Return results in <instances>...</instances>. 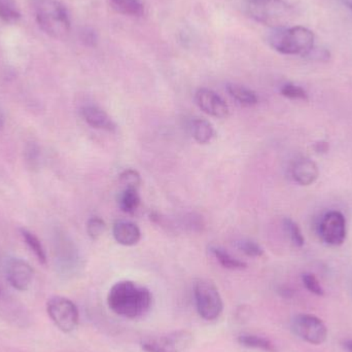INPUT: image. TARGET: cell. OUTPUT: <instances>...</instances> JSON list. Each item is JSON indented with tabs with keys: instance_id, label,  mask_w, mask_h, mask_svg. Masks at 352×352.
<instances>
[{
	"instance_id": "obj_24",
	"label": "cell",
	"mask_w": 352,
	"mask_h": 352,
	"mask_svg": "<svg viewBox=\"0 0 352 352\" xmlns=\"http://www.w3.org/2000/svg\"><path fill=\"white\" fill-rule=\"evenodd\" d=\"M283 228H285V233L287 234L294 245L297 246V248H302L304 245L305 239H304L303 234H302L299 226L293 219L285 217L283 219Z\"/></svg>"
},
{
	"instance_id": "obj_32",
	"label": "cell",
	"mask_w": 352,
	"mask_h": 352,
	"mask_svg": "<svg viewBox=\"0 0 352 352\" xmlns=\"http://www.w3.org/2000/svg\"><path fill=\"white\" fill-rule=\"evenodd\" d=\"M80 38H82V43L89 47H94L97 43V35L95 31L92 29L86 28L80 33Z\"/></svg>"
},
{
	"instance_id": "obj_21",
	"label": "cell",
	"mask_w": 352,
	"mask_h": 352,
	"mask_svg": "<svg viewBox=\"0 0 352 352\" xmlns=\"http://www.w3.org/2000/svg\"><path fill=\"white\" fill-rule=\"evenodd\" d=\"M210 252L223 268L229 269V270H244L248 268L246 263L234 258L223 248L212 246L210 248Z\"/></svg>"
},
{
	"instance_id": "obj_29",
	"label": "cell",
	"mask_w": 352,
	"mask_h": 352,
	"mask_svg": "<svg viewBox=\"0 0 352 352\" xmlns=\"http://www.w3.org/2000/svg\"><path fill=\"white\" fill-rule=\"evenodd\" d=\"M237 248L250 258H260L264 254V250L256 242L243 239L237 242Z\"/></svg>"
},
{
	"instance_id": "obj_12",
	"label": "cell",
	"mask_w": 352,
	"mask_h": 352,
	"mask_svg": "<svg viewBox=\"0 0 352 352\" xmlns=\"http://www.w3.org/2000/svg\"><path fill=\"white\" fill-rule=\"evenodd\" d=\"M195 102L203 113L210 117L223 119L230 115L229 105L210 89H199L195 94Z\"/></svg>"
},
{
	"instance_id": "obj_9",
	"label": "cell",
	"mask_w": 352,
	"mask_h": 352,
	"mask_svg": "<svg viewBox=\"0 0 352 352\" xmlns=\"http://www.w3.org/2000/svg\"><path fill=\"white\" fill-rule=\"evenodd\" d=\"M346 219L340 211H329L320 219L318 235L327 245H342L346 239Z\"/></svg>"
},
{
	"instance_id": "obj_36",
	"label": "cell",
	"mask_w": 352,
	"mask_h": 352,
	"mask_svg": "<svg viewBox=\"0 0 352 352\" xmlns=\"http://www.w3.org/2000/svg\"><path fill=\"white\" fill-rule=\"evenodd\" d=\"M344 4L345 6L349 8V10H352V0H341Z\"/></svg>"
},
{
	"instance_id": "obj_17",
	"label": "cell",
	"mask_w": 352,
	"mask_h": 352,
	"mask_svg": "<svg viewBox=\"0 0 352 352\" xmlns=\"http://www.w3.org/2000/svg\"><path fill=\"white\" fill-rule=\"evenodd\" d=\"M227 91L232 98L235 99L238 103L244 107H254L258 104V98L256 93L241 85L228 84Z\"/></svg>"
},
{
	"instance_id": "obj_23",
	"label": "cell",
	"mask_w": 352,
	"mask_h": 352,
	"mask_svg": "<svg viewBox=\"0 0 352 352\" xmlns=\"http://www.w3.org/2000/svg\"><path fill=\"white\" fill-rule=\"evenodd\" d=\"M0 19L8 24H16L20 21V12L12 0H0Z\"/></svg>"
},
{
	"instance_id": "obj_10",
	"label": "cell",
	"mask_w": 352,
	"mask_h": 352,
	"mask_svg": "<svg viewBox=\"0 0 352 352\" xmlns=\"http://www.w3.org/2000/svg\"><path fill=\"white\" fill-rule=\"evenodd\" d=\"M54 252L58 268L63 273L76 270L78 264V252L74 242L62 232H57L54 238Z\"/></svg>"
},
{
	"instance_id": "obj_28",
	"label": "cell",
	"mask_w": 352,
	"mask_h": 352,
	"mask_svg": "<svg viewBox=\"0 0 352 352\" xmlns=\"http://www.w3.org/2000/svg\"><path fill=\"white\" fill-rule=\"evenodd\" d=\"M120 184L124 188H140L142 184V176L134 169H126L120 175Z\"/></svg>"
},
{
	"instance_id": "obj_11",
	"label": "cell",
	"mask_w": 352,
	"mask_h": 352,
	"mask_svg": "<svg viewBox=\"0 0 352 352\" xmlns=\"http://www.w3.org/2000/svg\"><path fill=\"white\" fill-rule=\"evenodd\" d=\"M6 276L8 283L16 291H27L33 280L32 267L26 261L19 258H10L6 261Z\"/></svg>"
},
{
	"instance_id": "obj_35",
	"label": "cell",
	"mask_w": 352,
	"mask_h": 352,
	"mask_svg": "<svg viewBox=\"0 0 352 352\" xmlns=\"http://www.w3.org/2000/svg\"><path fill=\"white\" fill-rule=\"evenodd\" d=\"M344 347L347 351L352 352V340H346L344 342Z\"/></svg>"
},
{
	"instance_id": "obj_15",
	"label": "cell",
	"mask_w": 352,
	"mask_h": 352,
	"mask_svg": "<svg viewBox=\"0 0 352 352\" xmlns=\"http://www.w3.org/2000/svg\"><path fill=\"white\" fill-rule=\"evenodd\" d=\"M113 235L118 243L124 246L136 245L142 239V232L135 223L127 221H116Z\"/></svg>"
},
{
	"instance_id": "obj_34",
	"label": "cell",
	"mask_w": 352,
	"mask_h": 352,
	"mask_svg": "<svg viewBox=\"0 0 352 352\" xmlns=\"http://www.w3.org/2000/svg\"><path fill=\"white\" fill-rule=\"evenodd\" d=\"M4 125H6V117H4L3 111H2L1 107H0V131L3 130Z\"/></svg>"
},
{
	"instance_id": "obj_7",
	"label": "cell",
	"mask_w": 352,
	"mask_h": 352,
	"mask_svg": "<svg viewBox=\"0 0 352 352\" xmlns=\"http://www.w3.org/2000/svg\"><path fill=\"white\" fill-rule=\"evenodd\" d=\"M47 311L56 327L63 333H72L78 328L80 314L78 307L67 298H51L47 303Z\"/></svg>"
},
{
	"instance_id": "obj_20",
	"label": "cell",
	"mask_w": 352,
	"mask_h": 352,
	"mask_svg": "<svg viewBox=\"0 0 352 352\" xmlns=\"http://www.w3.org/2000/svg\"><path fill=\"white\" fill-rule=\"evenodd\" d=\"M119 206L126 213H133L140 205V196L138 188H124L119 196Z\"/></svg>"
},
{
	"instance_id": "obj_4",
	"label": "cell",
	"mask_w": 352,
	"mask_h": 352,
	"mask_svg": "<svg viewBox=\"0 0 352 352\" xmlns=\"http://www.w3.org/2000/svg\"><path fill=\"white\" fill-rule=\"evenodd\" d=\"M245 10L250 18L272 28L287 27L294 14L285 0H248Z\"/></svg>"
},
{
	"instance_id": "obj_37",
	"label": "cell",
	"mask_w": 352,
	"mask_h": 352,
	"mask_svg": "<svg viewBox=\"0 0 352 352\" xmlns=\"http://www.w3.org/2000/svg\"><path fill=\"white\" fill-rule=\"evenodd\" d=\"M2 298V291L1 289H0V299Z\"/></svg>"
},
{
	"instance_id": "obj_2",
	"label": "cell",
	"mask_w": 352,
	"mask_h": 352,
	"mask_svg": "<svg viewBox=\"0 0 352 352\" xmlns=\"http://www.w3.org/2000/svg\"><path fill=\"white\" fill-rule=\"evenodd\" d=\"M314 33L303 26L273 28L268 35L269 45L275 51L285 55H300L304 58L314 49Z\"/></svg>"
},
{
	"instance_id": "obj_14",
	"label": "cell",
	"mask_w": 352,
	"mask_h": 352,
	"mask_svg": "<svg viewBox=\"0 0 352 352\" xmlns=\"http://www.w3.org/2000/svg\"><path fill=\"white\" fill-rule=\"evenodd\" d=\"M82 119L89 126L95 129L105 130V131L113 132L117 130V125L111 118L102 109L93 105L82 107Z\"/></svg>"
},
{
	"instance_id": "obj_18",
	"label": "cell",
	"mask_w": 352,
	"mask_h": 352,
	"mask_svg": "<svg viewBox=\"0 0 352 352\" xmlns=\"http://www.w3.org/2000/svg\"><path fill=\"white\" fill-rule=\"evenodd\" d=\"M111 8L119 14L130 16H142L144 6L140 0H109Z\"/></svg>"
},
{
	"instance_id": "obj_25",
	"label": "cell",
	"mask_w": 352,
	"mask_h": 352,
	"mask_svg": "<svg viewBox=\"0 0 352 352\" xmlns=\"http://www.w3.org/2000/svg\"><path fill=\"white\" fill-rule=\"evenodd\" d=\"M25 162L29 168L35 170L41 166V151L38 144L35 142H29L27 144L24 151Z\"/></svg>"
},
{
	"instance_id": "obj_30",
	"label": "cell",
	"mask_w": 352,
	"mask_h": 352,
	"mask_svg": "<svg viewBox=\"0 0 352 352\" xmlns=\"http://www.w3.org/2000/svg\"><path fill=\"white\" fill-rule=\"evenodd\" d=\"M302 281H303L304 287L316 296H324V291L320 283H318V278L311 273H304L302 275Z\"/></svg>"
},
{
	"instance_id": "obj_33",
	"label": "cell",
	"mask_w": 352,
	"mask_h": 352,
	"mask_svg": "<svg viewBox=\"0 0 352 352\" xmlns=\"http://www.w3.org/2000/svg\"><path fill=\"white\" fill-rule=\"evenodd\" d=\"M329 148H330V146H329L328 142H318V144H316V146H314V150L316 151L318 153H327L329 151Z\"/></svg>"
},
{
	"instance_id": "obj_16",
	"label": "cell",
	"mask_w": 352,
	"mask_h": 352,
	"mask_svg": "<svg viewBox=\"0 0 352 352\" xmlns=\"http://www.w3.org/2000/svg\"><path fill=\"white\" fill-rule=\"evenodd\" d=\"M190 132L198 144H207L215 136L214 128L210 122L204 119H194L190 123Z\"/></svg>"
},
{
	"instance_id": "obj_31",
	"label": "cell",
	"mask_w": 352,
	"mask_h": 352,
	"mask_svg": "<svg viewBox=\"0 0 352 352\" xmlns=\"http://www.w3.org/2000/svg\"><path fill=\"white\" fill-rule=\"evenodd\" d=\"M305 58L316 60V61H328L330 59V52L326 49H318L314 45V49L307 54Z\"/></svg>"
},
{
	"instance_id": "obj_3",
	"label": "cell",
	"mask_w": 352,
	"mask_h": 352,
	"mask_svg": "<svg viewBox=\"0 0 352 352\" xmlns=\"http://www.w3.org/2000/svg\"><path fill=\"white\" fill-rule=\"evenodd\" d=\"M35 18L41 30L57 39H63L70 31V20L65 6L58 0H36Z\"/></svg>"
},
{
	"instance_id": "obj_22",
	"label": "cell",
	"mask_w": 352,
	"mask_h": 352,
	"mask_svg": "<svg viewBox=\"0 0 352 352\" xmlns=\"http://www.w3.org/2000/svg\"><path fill=\"white\" fill-rule=\"evenodd\" d=\"M21 235H22L23 239H24L25 243L28 246L29 250L34 254L36 256L37 260L41 264H47V254H45V248H43V243L41 240L31 233L30 231L26 229H21Z\"/></svg>"
},
{
	"instance_id": "obj_19",
	"label": "cell",
	"mask_w": 352,
	"mask_h": 352,
	"mask_svg": "<svg viewBox=\"0 0 352 352\" xmlns=\"http://www.w3.org/2000/svg\"><path fill=\"white\" fill-rule=\"evenodd\" d=\"M238 343L248 349H261L266 352H277L276 346L264 337L256 335L243 334L237 338Z\"/></svg>"
},
{
	"instance_id": "obj_27",
	"label": "cell",
	"mask_w": 352,
	"mask_h": 352,
	"mask_svg": "<svg viewBox=\"0 0 352 352\" xmlns=\"http://www.w3.org/2000/svg\"><path fill=\"white\" fill-rule=\"evenodd\" d=\"M280 93L283 96L292 99V100H308L307 92L302 87L291 84V82L283 85L281 87Z\"/></svg>"
},
{
	"instance_id": "obj_8",
	"label": "cell",
	"mask_w": 352,
	"mask_h": 352,
	"mask_svg": "<svg viewBox=\"0 0 352 352\" xmlns=\"http://www.w3.org/2000/svg\"><path fill=\"white\" fill-rule=\"evenodd\" d=\"M296 336L312 345H320L328 338V329L320 318L311 314H299L292 320Z\"/></svg>"
},
{
	"instance_id": "obj_1",
	"label": "cell",
	"mask_w": 352,
	"mask_h": 352,
	"mask_svg": "<svg viewBox=\"0 0 352 352\" xmlns=\"http://www.w3.org/2000/svg\"><path fill=\"white\" fill-rule=\"evenodd\" d=\"M107 304L111 311L128 320L144 318L153 304V295L148 287L131 280H122L109 289Z\"/></svg>"
},
{
	"instance_id": "obj_6",
	"label": "cell",
	"mask_w": 352,
	"mask_h": 352,
	"mask_svg": "<svg viewBox=\"0 0 352 352\" xmlns=\"http://www.w3.org/2000/svg\"><path fill=\"white\" fill-rule=\"evenodd\" d=\"M192 334L178 330L142 339L140 346L146 352H186L192 344Z\"/></svg>"
},
{
	"instance_id": "obj_5",
	"label": "cell",
	"mask_w": 352,
	"mask_h": 352,
	"mask_svg": "<svg viewBox=\"0 0 352 352\" xmlns=\"http://www.w3.org/2000/svg\"><path fill=\"white\" fill-rule=\"evenodd\" d=\"M194 298L197 311L203 320L212 322L223 314V299L219 289L210 280L198 279L195 281Z\"/></svg>"
},
{
	"instance_id": "obj_26",
	"label": "cell",
	"mask_w": 352,
	"mask_h": 352,
	"mask_svg": "<svg viewBox=\"0 0 352 352\" xmlns=\"http://www.w3.org/2000/svg\"><path fill=\"white\" fill-rule=\"evenodd\" d=\"M107 231V223L98 217H91L87 223V233L92 240H98Z\"/></svg>"
},
{
	"instance_id": "obj_13",
	"label": "cell",
	"mask_w": 352,
	"mask_h": 352,
	"mask_svg": "<svg viewBox=\"0 0 352 352\" xmlns=\"http://www.w3.org/2000/svg\"><path fill=\"white\" fill-rule=\"evenodd\" d=\"M292 177L300 186H310L320 176V169L316 162L308 158L298 159L291 169Z\"/></svg>"
}]
</instances>
